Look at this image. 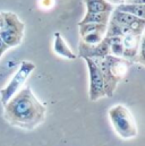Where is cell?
I'll list each match as a JSON object with an SVG mask.
<instances>
[{
    "label": "cell",
    "instance_id": "cell-1",
    "mask_svg": "<svg viewBox=\"0 0 145 146\" xmlns=\"http://www.w3.org/2000/svg\"><path fill=\"white\" fill-rule=\"evenodd\" d=\"M47 107L33 94L31 87H22L5 106L3 117L11 126L32 130L43 122Z\"/></svg>",
    "mask_w": 145,
    "mask_h": 146
},
{
    "label": "cell",
    "instance_id": "cell-2",
    "mask_svg": "<svg viewBox=\"0 0 145 146\" xmlns=\"http://www.w3.org/2000/svg\"><path fill=\"white\" fill-rule=\"evenodd\" d=\"M94 60L102 72L106 96L112 98L118 84L127 75V72L129 67L133 65V62L121 57H116L112 54H108L103 59H94Z\"/></svg>",
    "mask_w": 145,
    "mask_h": 146
},
{
    "label": "cell",
    "instance_id": "cell-3",
    "mask_svg": "<svg viewBox=\"0 0 145 146\" xmlns=\"http://www.w3.org/2000/svg\"><path fill=\"white\" fill-rule=\"evenodd\" d=\"M109 119L111 125L121 138L129 139L137 136V126L130 111L122 104H116L109 109Z\"/></svg>",
    "mask_w": 145,
    "mask_h": 146
},
{
    "label": "cell",
    "instance_id": "cell-4",
    "mask_svg": "<svg viewBox=\"0 0 145 146\" xmlns=\"http://www.w3.org/2000/svg\"><path fill=\"white\" fill-rule=\"evenodd\" d=\"M1 16L3 19V24L0 30V38L9 48L18 46L24 37V23L13 11H2Z\"/></svg>",
    "mask_w": 145,
    "mask_h": 146
},
{
    "label": "cell",
    "instance_id": "cell-5",
    "mask_svg": "<svg viewBox=\"0 0 145 146\" xmlns=\"http://www.w3.org/2000/svg\"><path fill=\"white\" fill-rule=\"evenodd\" d=\"M35 68L36 66L32 61L23 60L21 62L19 68L14 74V76L11 77L9 83L3 88L0 90V101L3 106L23 87L24 83L30 77V75L34 72Z\"/></svg>",
    "mask_w": 145,
    "mask_h": 146
},
{
    "label": "cell",
    "instance_id": "cell-6",
    "mask_svg": "<svg viewBox=\"0 0 145 146\" xmlns=\"http://www.w3.org/2000/svg\"><path fill=\"white\" fill-rule=\"evenodd\" d=\"M84 60L86 62L87 70H88V77H90V90H88L90 100L98 101L106 96L102 72L94 59L84 58Z\"/></svg>",
    "mask_w": 145,
    "mask_h": 146
},
{
    "label": "cell",
    "instance_id": "cell-7",
    "mask_svg": "<svg viewBox=\"0 0 145 146\" xmlns=\"http://www.w3.org/2000/svg\"><path fill=\"white\" fill-rule=\"evenodd\" d=\"M110 22H113L118 25L128 27L129 30H132L134 33L143 35L145 27V18H140L136 17L134 15L127 14V13H122L117 10L116 8L112 10L111 15H110Z\"/></svg>",
    "mask_w": 145,
    "mask_h": 146
},
{
    "label": "cell",
    "instance_id": "cell-8",
    "mask_svg": "<svg viewBox=\"0 0 145 146\" xmlns=\"http://www.w3.org/2000/svg\"><path fill=\"white\" fill-rule=\"evenodd\" d=\"M79 26V35L80 41L86 44H98L100 43L107 33V24H98V23H86L78 24Z\"/></svg>",
    "mask_w": 145,
    "mask_h": 146
},
{
    "label": "cell",
    "instance_id": "cell-9",
    "mask_svg": "<svg viewBox=\"0 0 145 146\" xmlns=\"http://www.w3.org/2000/svg\"><path fill=\"white\" fill-rule=\"evenodd\" d=\"M108 54H110V37L106 36L98 44H86L82 41L79 42L78 56L83 59H103Z\"/></svg>",
    "mask_w": 145,
    "mask_h": 146
},
{
    "label": "cell",
    "instance_id": "cell-10",
    "mask_svg": "<svg viewBox=\"0 0 145 146\" xmlns=\"http://www.w3.org/2000/svg\"><path fill=\"white\" fill-rule=\"evenodd\" d=\"M53 51L63 57V58H66V59H69V60H74L76 59V54L71 50V48L67 45L66 41L64 40V37L61 36V34L59 32H56L55 33V40H53Z\"/></svg>",
    "mask_w": 145,
    "mask_h": 146
},
{
    "label": "cell",
    "instance_id": "cell-11",
    "mask_svg": "<svg viewBox=\"0 0 145 146\" xmlns=\"http://www.w3.org/2000/svg\"><path fill=\"white\" fill-rule=\"evenodd\" d=\"M86 7L85 14H101V13H112L114 6L107 0H83Z\"/></svg>",
    "mask_w": 145,
    "mask_h": 146
},
{
    "label": "cell",
    "instance_id": "cell-12",
    "mask_svg": "<svg viewBox=\"0 0 145 146\" xmlns=\"http://www.w3.org/2000/svg\"><path fill=\"white\" fill-rule=\"evenodd\" d=\"M114 8L119 11L127 13V14L134 15V16L140 17V18L145 17V3H126L125 2V3L118 5Z\"/></svg>",
    "mask_w": 145,
    "mask_h": 146
},
{
    "label": "cell",
    "instance_id": "cell-13",
    "mask_svg": "<svg viewBox=\"0 0 145 146\" xmlns=\"http://www.w3.org/2000/svg\"><path fill=\"white\" fill-rule=\"evenodd\" d=\"M111 13H101V14H85L83 19L78 24L86 23H98V24H107L108 25Z\"/></svg>",
    "mask_w": 145,
    "mask_h": 146
},
{
    "label": "cell",
    "instance_id": "cell-14",
    "mask_svg": "<svg viewBox=\"0 0 145 146\" xmlns=\"http://www.w3.org/2000/svg\"><path fill=\"white\" fill-rule=\"evenodd\" d=\"M124 45H122V37L112 36L110 37V54L116 57H122Z\"/></svg>",
    "mask_w": 145,
    "mask_h": 146
},
{
    "label": "cell",
    "instance_id": "cell-15",
    "mask_svg": "<svg viewBox=\"0 0 145 146\" xmlns=\"http://www.w3.org/2000/svg\"><path fill=\"white\" fill-rule=\"evenodd\" d=\"M53 5H55V0H40V6L43 9L51 8V7H53Z\"/></svg>",
    "mask_w": 145,
    "mask_h": 146
},
{
    "label": "cell",
    "instance_id": "cell-16",
    "mask_svg": "<svg viewBox=\"0 0 145 146\" xmlns=\"http://www.w3.org/2000/svg\"><path fill=\"white\" fill-rule=\"evenodd\" d=\"M10 48L0 38V60H1V58H2V56H3V53L7 51V50H9Z\"/></svg>",
    "mask_w": 145,
    "mask_h": 146
},
{
    "label": "cell",
    "instance_id": "cell-17",
    "mask_svg": "<svg viewBox=\"0 0 145 146\" xmlns=\"http://www.w3.org/2000/svg\"><path fill=\"white\" fill-rule=\"evenodd\" d=\"M107 1H108V2H110L111 5H113V6H114V5H117V6H118V5L125 3L127 0H107Z\"/></svg>",
    "mask_w": 145,
    "mask_h": 146
},
{
    "label": "cell",
    "instance_id": "cell-18",
    "mask_svg": "<svg viewBox=\"0 0 145 146\" xmlns=\"http://www.w3.org/2000/svg\"><path fill=\"white\" fill-rule=\"evenodd\" d=\"M145 0H127L126 3H144Z\"/></svg>",
    "mask_w": 145,
    "mask_h": 146
},
{
    "label": "cell",
    "instance_id": "cell-19",
    "mask_svg": "<svg viewBox=\"0 0 145 146\" xmlns=\"http://www.w3.org/2000/svg\"><path fill=\"white\" fill-rule=\"evenodd\" d=\"M2 24H3V19H2V16H1V13H0V30L2 27Z\"/></svg>",
    "mask_w": 145,
    "mask_h": 146
}]
</instances>
